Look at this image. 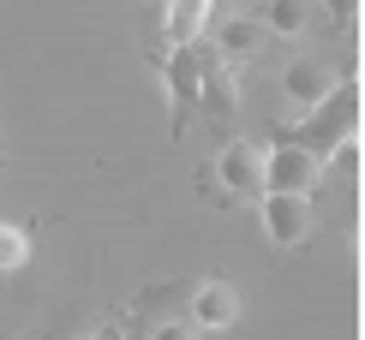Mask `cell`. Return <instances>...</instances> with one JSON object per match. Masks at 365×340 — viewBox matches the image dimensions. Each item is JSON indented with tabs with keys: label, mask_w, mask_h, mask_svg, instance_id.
Masks as SVG:
<instances>
[{
	"label": "cell",
	"mask_w": 365,
	"mask_h": 340,
	"mask_svg": "<svg viewBox=\"0 0 365 340\" xmlns=\"http://www.w3.org/2000/svg\"><path fill=\"white\" fill-rule=\"evenodd\" d=\"M341 137H359V84H336L324 102H312L306 119L282 132V144H299V149H312L324 161Z\"/></svg>",
	"instance_id": "1"
},
{
	"label": "cell",
	"mask_w": 365,
	"mask_h": 340,
	"mask_svg": "<svg viewBox=\"0 0 365 340\" xmlns=\"http://www.w3.org/2000/svg\"><path fill=\"white\" fill-rule=\"evenodd\" d=\"M257 221H264V239L294 251L317 233V215H312V197L306 191H257Z\"/></svg>",
	"instance_id": "2"
},
{
	"label": "cell",
	"mask_w": 365,
	"mask_h": 340,
	"mask_svg": "<svg viewBox=\"0 0 365 340\" xmlns=\"http://www.w3.org/2000/svg\"><path fill=\"white\" fill-rule=\"evenodd\" d=\"M324 179V161L299 144H276L264 156V191H312Z\"/></svg>",
	"instance_id": "3"
},
{
	"label": "cell",
	"mask_w": 365,
	"mask_h": 340,
	"mask_svg": "<svg viewBox=\"0 0 365 340\" xmlns=\"http://www.w3.org/2000/svg\"><path fill=\"white\" fill-rule=\"evenodd\" d=\"M192 329L197 334H222V329H234L240 322V292L234 281H204V287H192Z\"/></svg>",
	"instance_id": "4"
},
{
	"label": "cell",
	"mask_w": 365,
	"mask_h": 340,
	"mask_svg": "<svg viewBox=\"0 0 365 340\" xmlns=\"http://www.w3.org/2000/svg\"><path fill=\"white\" fill-rule=\"evenodd\" d=\"M216 179H222L227 197H252L257 203V191H264V156L252 144H227L216 156Z\"/></svg>",
	"instance_id": "5"
},
{
	"label": "cell",
	"mask_w": 365,
	"mask_h": 340,
	"mask_svg": "<svg viewBox=\"0 0 365 340\" xmlns=\"http://www.w3.org/2000/svg\"><path fill=\"white\" fill-rule=\"evenodd\" d=\"M329 90H336V72L324 66V60H287L282 66V96L294 102V107H312V102H324Z\"/></svg>",
	"instance_id": "6"
},
{
	"label": "cell",
	"mask_w": 365,
	"mask_h": 340,
	"mask_svg": "<svg viewBox=\"0 0 365 340\" xmlns=\"http://www.w3.org/2000/svg\"><path fill=\"white\" fill-rule=\"evenodd\" d=\"M210 6H216V0H168V12H162L168 48H192V42L204 36V24H210Z\"/></svg>",
	"instance_id": "7"
},
{
	"label": "cell",
	"mask_w": 365,
	"mask_h": 340,
	"mask_svg": "<svg viewBox=\"0 0 365 340\" xmlns=\"http://www.w3.org/2000/svg\"><path fill=\"white\" fill-rule=\"evenodd\" d=\"M197 78H204V54L197 48H168V102L180 114L197 107Z\"/></svg>",
	"instance_id": "8"
},
{
	"label": "cell",
	"mask_w": 365,
	"mask_h": 340,
	"mask_svg": "<svg viewBox=\"0 0 365 340\" xmlns=\"http://www.w3.org/2000/svg\"><path fill=\"white\" fill-rule=\"evenodd\" d=\"M197 102H204V114H210V126H227L234 119V78L216 66V60H204V78H197Z\"/></svg>",
	"instance_id": "9"
},
{
	"label": "cell",
	"mask_w": 365,
	"mask_h": 340,
	"mask_svg": "<svg viewBox=\"0 0 365 340\" xmlns=\"http://www.w3.org/2000/svg\"><path fill=\"white\" fill-rule=\"evenodd\" d=\"M306 18H312L306 0H264V18H257V24H264L269 36H287V42H294V36H306Z\"/></svg>",
	"instance_id": "10"
},
{
	"label": "cell",
	"mask_w": 365,
	"mask_h": 340,
	"mask_svg": "<svg viewBox=\"0 0 365 340\" xmlns=\"http://www.w3.org/2000/svg\"><path fill=\"white\" fill-rule=\"evenodd\" d=\"M24 262H30V233H24V227H12V221H0V275L24 269Z\"/></svg>",
	"instance_id": "11"
},
{
	"label": "cell",
	"mask_w": 365,
	"mask_h": 340,
	"mask_svg": "<svg viewBox=\"0 0 365 340\" xmlns=\"http://www.w3.org/2000/svg\"><path fill=\"white\" fill-rule=\"evenodd\" d=\"M216 42H222V48H227V54H252V48H257V42H264V24H257V18H227Z\"/></svg>",
	"instance_id": "12"
},
{
	"label": "cell",
	"mask_w": 365,
	"mask_h": 340,
	"mask_svg": "<svg viewBox=\"0 0 365 340\" xmlns=\"http://www.w3.org/2000/svg\"><path fill=\"white\" fill-rule=\"evenodd\" d=\"M150 340H197V329H192V322H156V329H150Z\"/></svg>",
	"instance_id": "13"
},
{
	"label": "cell",
	"mask_w": 365,
	"mask_h": 340,
	"mask_svg": "<svg viewBox=\"0 0 365 340\" xmlns=\"http://www.w3.org/2000/svg\"><path fill=\"white\" fill-rule=\"evenodd\" d=\"M354 6H359V0H329V12H336L341 24H354Z\"/></svg>",
	"instance_id": "14"
},
{
	"label": "cell",
	"mask_w": 365,
	"mask_h": 340,
	"mask_svg": "<svg viewBox=\"0 0 365 340\" xmlns=\"http://www.w3.org/2000/svg\"><path fill=\"white\" fill-rule=\"evenodd\" d=\"M84 340H120V329H114V322H102V329H96V334H84Z\"/></svg>",
	"instance_id": "15"
}]
</instances>
